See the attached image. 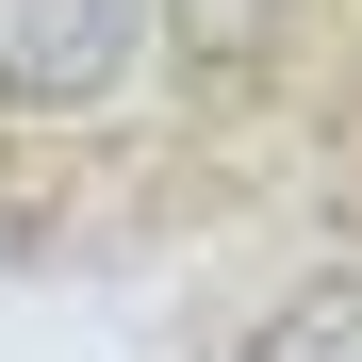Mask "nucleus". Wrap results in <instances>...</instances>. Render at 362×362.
<instances>
[{
  "mask_svg": "<svg viewBox=\"0 0 362 362\" xmlns=\"http://www.w3.org/2000/svg\"><path fill=\"white\" fill-rule=\"evenodd\" d=\"M247 362H362V264L346 280H296L280 313L247 329Z\"/></svg>",
  "mask_w": 362,
  "mask_h": 362,
  "instance_id": "f03ea898",
  "label": "nucleus"
},
{
  "mask_svg": "<svg viewBox=\"0 0 362 362\" xmlns=\"http://www.w3.org/2000/svg\"><path fill=\"white\" fill-rule=\"evenodd\" d=\"M148 0H0V115H83L132 83Z\"/></svg>",
  "mask_w": 362,
  "mask_h": 362,
  "instance_id": "f257e3e1",
  "label": "nucleus"
}]
</instances>
